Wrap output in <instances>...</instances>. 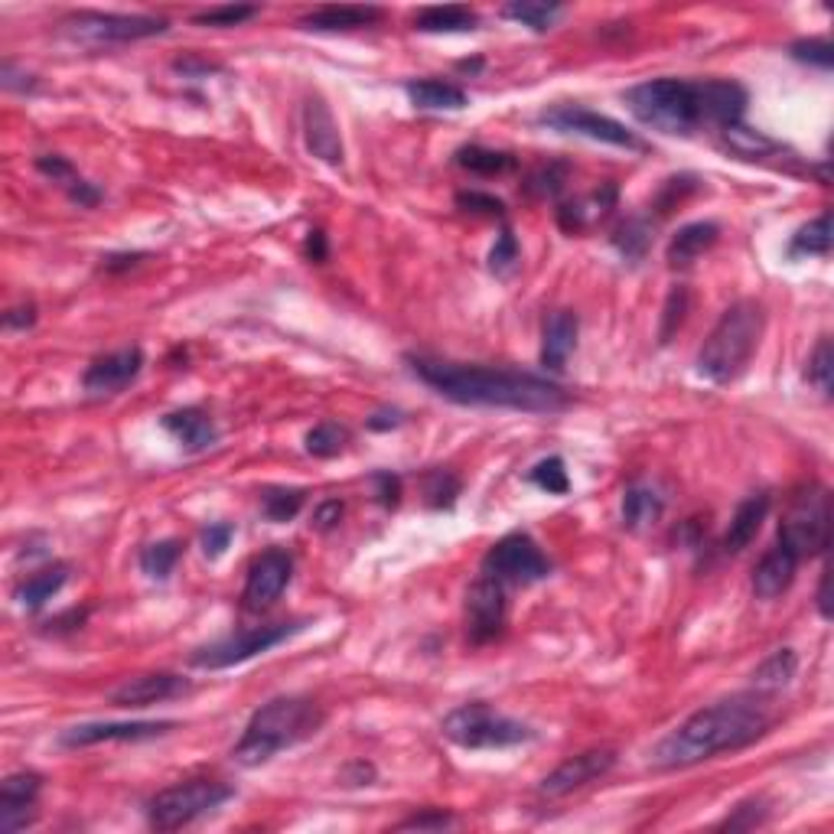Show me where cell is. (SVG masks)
Returning <instances> with one entry per match:
<instances>
[{"instance_id": "obj_39", "label": "cell", "mask_w": 834, "mask_h": 834, "mask_svg": "<svg viewBox=\"0 0 834 834\" xmlns=\"http://www.w3.org/2000/svg\"><path fill=\"white\" fill-rule=\"evenodd\" d=\"M528 483L545 489L548 496H568L571 493V476L564 470V460L561 457H548L542 463H535L528 470Z\"/></svg>"}, {"instance_id": "obj_40", "label": "cell", "mask_w": 834, "mask_h": 834, "mask_svg": "<svg viewBox=\"0 0 834 834\" xmlns=\"http://www.w3.org/2000/svg\"><path fill=\"white\" fill-rule=\"evenodd\" d=\"M303 489H267L261 496V512L271 519V522H290L300 509H303Z\"/></svg>"}, {"instance_id": "obj_4", "label": "cell", "mask_w": 834, "mask_h": 834, "mask_svg": "<svg viewBox=\"0 0 834 834\" xmlns=\"http://www.w3.org/2000/svg\"><path fill=\"white\" fill-rule=\"evenodd\" d=\"M763 329H767V313L757 300L731 303L698 352V375L714 385L734 382L750 365L754 352L760 349Z\"/></svg>"}, {"instance_id": "obj_49", "label": "cell", "mask_w": 834, "mask_h": 834, "mask_svg": "<svg viewBox=\"0 0 834 834\" xmlns=\"http://www.w3.org/2000/svg\"><path fill=\"white\" fill-rule=\"evenodd\" d=\"M789 52H793L799 62H812V65H819V69H832L834 49L829 39H799V42H793Z\"/></svg>"}, {"instance_id": "obj_20", "label": "cell", "mask_w": 834, "mask_h": 834, "mask_svg": "<svg viewBox=\"0 0 834 834\" xmlns=\"http://www.w3.org/2000/svg\"><path fill=\"white\" fill-rule=\"evenodd\" d=\"M303 140H307V150L316 160H323L329 166L343 163V137H339L333 111L326 108L323 98H310L303 104Z\"/></svg>"}, {"instance_id": "obj_34", "label": "cell", "mask_w": 834, "mask_h": 834, "mask_svg": "<svg viewBox=\"0 0 834 834\" xmlns=\"http://www.w3.org/2000/svg\"><path fill=\"white\" fill-rule=\"evenodd\" d=\"M796 672H799V656H796V649H776L767 662L757 665L754 685H757L760 692H776V688L789 685V682L796 679Z\"/></svg>"}, {"instance_id": "obj_9", "label": "cell", "mask_w": 834, "mask_h": 834, "mask_svg": "<svg viewBox=\"0 0 834 834\" xmlns=\"http://www.w3.org/2000/svg\"><path fill=\"white\" fill-rule=\"evenodd\" d=\"M310 626V620H294V623H271V626H254V630H241V633H232L219 643H209L202 646L189 662L196 669H209V672H219V669H232V665H241L261 652H271L274 646L294 639L297 633H303Z\"/></svg>"}, {"instance_id": "obj_61", "label": "cell", "mask_w": 834, "mask_h": 834, "mask_svg": "<svg viewBox=\"0 0 834 834\" xmlns=\"http://www.w3.org/2000/svg\"><path fill=\"white\" fill-rule=\"evenodd\" d=\"M829 581H832V571H829V564L822 568V581H819V613L825 617V620H832V603H829Z\"/></svg>"}, {"instance_id": "obj_8", "label": "cell", "mask_w": 834, "mask_h": 834, "mask_svg": "<svg viewBox=\"0 0 834 834\" xmlns=\"http://www.w3.org/2000/svg\"><path fill=\"white\" fill-rule=\"evenodd\" d=\"M228 799H235L232 786H225L219 780H189V783L157 793L147 806V822L157 832H176V829H186L196 819L215 812Z\"/></svg>"}, {"instance_id": "obj_51", "label": "cell", "mask_w": 834, "mask_h": 834, "mask_svg": "<svg viewBox=\"0 0 834 834\" xmlns=\"http://www.w3.org/2000/svg\"><path fill=\"white\" fill-rule=\"evenodd\" d=\"M457 206L463 212H476V215H506V202L489 196V192H480V189H470V192H460L457 196Z\"/></svg>"}, {"instance_id": "obj_59", "label": "cell", "mask_w": 834, "mask_h": 834, "mask_svg": "<svg viewBox=\"0 0 834 834\" xmlns=\"http://www.w3.org/2000/svg\"><path fill=\"white\" fill-rule=\"evenodd\" d=\"M176 72H183V75H209V72H219V65L202 62V59H179Z\"/></svg>"}, {"instance_id": "obj_1", "label": "cell", "mask_w": 834, "mask_h": 834, "mask_svg": "<svg viewBox=\"0 0 834 834\" xmlns=\"http://www.w3.org/2000/svg\"><path fill=\"white\" fill-rule=\"evenodd\" d=\"M411 372L434 388L440 398L453 404H473V408H506V411H525V414H558L571 404V395L528 372L512 369H493V365H463L431 356H408Z\"/></svg>"}, {"instance_id": "obj_29", "label": "cell", "mask_w": 834, "mask_h": 834, "mask_svg": "<svg viewBox=\"0 0 834 834\" xmlns=\"http://www.w3.org/2000/svg\"><path fill=\"white\" fill-rule=\"evenodd\" d=\"M665 512V499L652 489V486H630L626 496H623V525L639 532V528H649L662 519Z\"/></svg>"}, {"instance_id": "obj_45", "label": "cell", "mask_w": 834, "mask_h": 834, "mask_svg": "<svg viewBox=\"0 0 834 834\" xmlns=\"http://www.w3.org/2000/svg\"><path fill=\"white\" fill-rule=\"evenodd\" d=\"M832 343L829 339H822L819 346H816V356L809 359V382L822 391V395H832Z\"/></svg>"}, {"instance_id": "obj_17", "label": "cell", "mask_w": 834, "mask_h": 834, "mask_svg": "<svg viewBox=\"0 0 834 834\" xmlns=\"http://www.w3.org/2000/svg\"><path fill=\"white\" fill-rule=\"evenodd\" d=\"M144 372V349L140 346H127L108 356H98L85 375H82V388L91 398H104V395H117L127 385L137 382V375Z\"/></svg>"}, {"instance_id": "obj_16", "label": "cell", "mask_w": 834, "mask_h": 834, "mask_svg": "<svg viewBox=\"0 0 834 834\" xmlns=\"http://www.w3.org/2000/svg\"><path fill=\"white\" fill-rule=\"evenodd\" d=\"M617 767V750L603 747V750H587V754H577L571 760H564L555 773H548L542 783H538V793L545 799H564L597 780H603L610 770Z\"/></svg>"}, {"instance_id": "obj_14", "label": "cell", "mask_w": 834, "mask_h": 834, "mask_svg": "<svg viewBox=\"0 0 834 834\" xmlns=\"http://www.w3.org/2000/svg\"><path fill=\"white\" fill-rule=\"evenodd\" d=\"M176 724L173 721H95V724H75L59 734V747L65 750H82L95 744H134V740H150L160 734H170Z\"/></svg>"}, {"instance_id": "obj_23", "label": "cell", "mask_w": 834, "mask_h": 834, "mask_svg": "<svg viewBox=\"0 0 834 834\" xmlns=\"http://www.w3.org/2000/svg\"><path fill=\"white\" fill-rule=\"evenodd\" d=\"M796 571H799V558H796L789 548H783V545L770 548V551L760 558L757 571H754V594H757L760 600H776V597H783V594L793 587Z\"/></svg>"}, {"instance_id": "obj_55", "label": "cell", "mask_w": 834, "mask_h": 834, "mask_svg": "<svg viewBox=\"0 0 834 834\" xmlns=\"http://www.w3.org/2000/svg\"><path fill=\"white\" fill-rule=\"evenodd\" d=\"M343 502L339 499H326V502H320L316 506V512H313V528L316 532H333L339 522H343Z\"/></svg>"}, {"instance_id": "obj_26", "label": "cell", "mask_w": 834, "mask_h": 834, "mask_svg": "<svg viewBox=\"0 0 834 834\" xmlns=\"http://www.w3.org/2000/svg\"><path fill=\"white\" fill-rule=\"evenodd\" d=\"M163 431L173 434L189 453H199V450H209L215 440H219V427L215 421L202 411V408H179V411H170L163 414Z\"/></svg>"}, {"instance_id": "obj_5", "label": "cell", "mask_w": 834, "mask_h": 834, "mask_svg": "<svg viewBox=\"0 0 834 834\" xmlns=\"http://www.w3.org/2000/svg\"><path fill=\"white\" fill-rule=\"evenodd\" d=\"M623 98L633 117L652 130H662L672 137H692L695 130L708 127L705 104H701V82L652 78V82L633 85Z\"/></svg>"}, {"instance_id": "obj_10", "label": "cell", "mask_w": 834, "mask_h": 834, "mask_svg": "<svg viewBox=\"0 0 834 834\" xmlns=\"http://www.w3.org/2000/svg\"><path fill=\"white\" fill-rule=\"evenodd\" d=\"M483 574L496 577L499 584H515V587H528L538 584L551 574V561L545 558V551L535 545L532 535L525 532H512L506 538H499L486 558H483Z\"/></svg>"}, {"instance_id": "obj_37", "label": "cell", "mask_w": 834, "mask_h": 834, "mask_svg": "<svg viewBox=\"0 0 834 834\" xmlns=\"http://www.w3.org/2000/svg\"><path fill=\"white\" fill-rule=\"evenodd\" d=\"M502 16L535 29V33H545L555 26V20L561 16V3H532V0H522V3H506L502 7Z\"/></svg>"}, {"instance_id": "obj_46", "label": "cell", "mask_w": 834, "mask_h": 834, "mask_svg": "<svg viewBox=\"0 0 834 834\" xmlns=\"http://www.w3.org/2000/svg\"><path fill=\"white\" fill-rule=\"evenodd\" d=\"M685 313H688V290L685 287H675L665 300V313H662V329H659V339L669 343L672 333L685 323Z\"/></svg>"}, {"instance_id": "obj_25", "label": "cell", "mask_w": 834, "mask_h": 834, "mask_svg": "<svg viewBox=\"0 0 834 834\" xmlns=\"http://www.w3.org/2000/svg\"><path fill=\"white\" fill-rule=\"evenodd\" d=\"M577 333H581V320L571 310H558L548 316L545 323V339H542V365L548 372H561L564 362L571 359V352L577 349Z\"/></svg>"}, {"instance_id": "obj_19", "label": "cell", "mask_w": 834, "mask_h": 834, "mask_svg": "<svg viewBox=\"0 0 834 834\" xmlns=\"http://www.w3.org/2000/svg\"><path fill=\"white\" fill-rule=\"evenodd\" d=\"M39 789H42V780L36 773H13V776L3 780V786H0V832H20L36 819Z\"/></svg>"}, {"instance_id": "obj_30", "label": "cell", "mask_w": 834, "mask_h": 834, "mask_svg": "<svg viewBox=\"0 0 834 834\" xmlns=\"http://www.w3.org/2000/svg\"><path fill=\"white\" fill-rule=\"evenodd\" d=\"M414 26L421 33H473L480 26V16L470 7H424Z\"/></svg>"}, {"instance_id": "obj_53", "label": "cell", "mask_w": 834, "mask_h": 834, "mask_svg": "<svg viewBox=\"0 0 834 834\" xmlns=\"http://www.w3.org/2000/svg\"><path fill=\"white\" fill-rule=\"evenodd\" d=\"M698 189V179L695 176H672V179H665V186H662V192H659V212H669L675 202H682L688 192H695Z\"/></svg>"}, {"instance_id": "obj_6", "label": "cell", "mask_w": 834, "mask_h": 834, "mask_svg": "<svg viewBox=\"0 0 834 834\" xmlns=\"http://www.w3.org/2000/svg\"><path fill=\"white\" fill-rule=\"evenodd\" d=\"M444 737L463 750H506L535 740V731L522 721H512L499 711H493L483 701L460 705L450 711L440 724Z\"/></svg>"}, {"instance_id": "obj_18", "label": "cell", "mask_w": 834, "mask_h": 834, "mask_svg": "<svg viewBox=\"0 0 834 834\" xmlns=\"http://www.w3.org/2000/svg\"><path fill=\"white\" fill-rule=\"evenodd\" d=\"M186 692H189V682L183 675L150 672V675H137V679H127L117 688H111L108 701L114 708H150V705H163V701L183 698Z\"/></svg>"}, {"instance_id": "obj_52", "label": "cell", "mask_w": 834, "mask_h": 834, "mask_svg": "<svg viewBox=\"0 0 834 834\" xmlns=\"http://www.w3.org/2000/svg\"><path fill=\"white\" fill-rule=\"evenodd\" d=\"M232 538H235V528L228 522H215V525L202 528V555L212 558V561L222 558L225 548L232 545Z\"/></svg>"}, {"instance_id": "obj_11", "label": "cell", "mask_w": 834, "mask_h": 834, "mask_svg": "<svg viewBox=\"0 0 834 834\" xmlns=\"http://www.w3.org/2000/svg\"><path fill=\"white\" fill-rule=\"evenodd\" d=\"M65 33L82 39V42H137L150 36H163L170 23L163 16H147V13H98V10H82L69 16Z\"/></svg>"}, {"instance_id": "obj_12", "label": "cell", "mask_w": 834, "mask_h": 834, "mask_svg": "<svg viewBox=\"0 0 834 834\" xmlns=\"http://www.w3.org/2000/svg\"><path fill=\"white\" fill-rule=\"evenodd\" d=\"M542 124L561 134H577L597 144H610V147H626V150H643V140L620 124L617 117H607L600 111L581 108V104H555L548 111H542Z\"/></svg>"}, {"instance_id": "obj_48", "label": "cell", "mask_w": 834, "mask_h": 834, "mask_svg": "<svg viewBox=\"0 0 834 834\" xmlns=\"http://www.w3.org/2000/svg\"><path fill=\"white\" fill-rule=\"evenodd\" d=\"M767 816H770L767 802H763V799H750V802L737 806L734 816H727V819L721 822V829H757V825L767 822Z\"/></svg>"}, {"instance_id": "obj_3", "label": "cell", "mask_w": 834, "mask_h": 834, "mask_svg": "<svg viewBox=\"0 0 834 834\" xmlns=\"http://www.w3.org/2000/svg\"><path fill=\"white\" fill-rule=\"evenodd\" d=\"M320 724H323V711L310 698H274L251 714L241 740L232 747V760L248 770L264 767L281 750L316 734Z\"/></svg>"}, {"instance_id": "obj_22", "label": "cell", "mask_w": 834, "mask_h": 834, "mask_svg": "<svg viewBox=\"0 0 834 834\" xmlns=\"http://www.w3.org/2000/svg\"><path fill=\"white\" fill-rule=\"evenodd\" d=\"M770 506H773L770 493H754L737 506V512L724 532V542H721L724 555H740L744 548H750V542L760 535V528L770 515Z\"/></svg>"}, {"instance_id": "obj_38", "label": "cell", "mask_w": 834, "mask_h": 834, "mask_svg": "<svg viewBox=\"0 0 834 834\" xmlns=\"http://www.w3.org/2000/svg\"><path fill=\"white\" fill-rule=\"evenodd\" d=\"M613 245L630 258V261H639L646 258L649 245H652V225L646 219H626L617 232H613Z\"/></svg>"}, {"instance_id": "obj_31", "label": "cell", "mask_w": 834, "mask_h": 834, "mask_svg": "<svg viewBox=\"0 0 834 834\" xmlns=\"http://www.w3.org/2000/svg\"><path fill=\"white\" fill-rule=\"evenodd\" d=\"M69 581V568L65 564H52V568H42L39 574H33L20 590H16V600L23 610H39L46 607Z\"/></svg>"}, {"instance_id": "obj_47", "label": "cell", "mask_w": 834, "mask_h": 834, "mask_svg": "<svg viewBox=\"0 0 834 834\" xmlns=\"http://www.w3.org/2000/svg\"><path fill=\"white\" fill-rule=\"evenodd\" d=\"M564 176H568V166H564V163H548V166H542L538 173H532L528 192H535V196H558L561 186H564Z\"/></svg>"}, {"instance_id": "obj_32", "label": "cell", "mask_w": 834, "mask_h": 834, "mask_svg": "<svg viewBox=\"0 0 834 834\" xmlns=\"http://www.w3.org/2000/svg\"><path fill=\"white\" fill-rule=\"evenodd\" d=\"M457 163L476 176H502L509 170L519 166V160L506 150H493V147H480V144H470V147H460L457 150Z\"/></svg>"}, {"instance_id": "obj_44", "label": "cell", "mask_w": 834, "mask_h": 834, "mask_svg": "<svg viewBox=\"0 0 834 834\" xmlns=\"http://www.w3.org/2000/svg\"><path fill=\"white\" fill-rule=\"evenodd\" d=\"M519 258H522V254H519L515 235H512L509 228H502L499 238H496V245H493V251H489V267H493V274H499V277L512 274L515 264H519Z\"/></svg>"}, {"instance_id": "obj_2", "label": "cell", "mask_w": 834, "mask_h": 834, "mask_svg": "<svg viewBox=\"0 0 834 834\" xmlns=\"http://www.w3.org/2000/svg\"><path fill=\"white\" fill-rule=\"evenodd\" d=\"M770 727H773V711L767 708V701L754 695H737L695 711L669 737H662L652 750V767L685 770V767L714 760L718 754L744 750L757 744L760 737H767Z\"/></svg>"}, {"instance_id": "obj_43", "label": "cell", "mask_w": 834, "mask_h": 834, "mask_svg": "<svg viewBox=\"0 0 834 834\" xmlns=\"http://www.w3.org/2000/svg\"><path fill=\"white\" fill-rule=\"evenodd\" d=\"M258 16V7L248 3H228V7H212L192 16L196 26H241L245 20Z\"/></svg>"}, {"instance_id": "obj_28", "label": "cell", "mask_w": 834, "mask_h": 834, "mask_svg": "<svg viewBox=\"0 0 834 834\" xmlns=\"http://www.w3.org/2000/svg\"><path fill=\"white\" fill-rule=\"evenodd\" d=\"M404 91H408L411 104L421 111H460L470 104L466 91L444 78H418V82H408Z\"/></svg>"}, {"instance_id": "obj_41", "label": "cell", "mask_w": 834, "mask_h": 834, "mask_svg": "<svg viewBox=\"0 0 834 834\" xmlns=\"http://www.w3.org/2000/svg\"><path fill=\"white\" fill-rule=\"evenodd\" d=\"M346 440H349L346 427H339L336 421H323V424H316L307 434V453H313V457H336L346 447Z\"/></svg>"}, {"instance_id": "obj_33", "label": "cell", "mask_w": 834, "mask_h": 834, "mask_svg": "<svg viewBox=\"0 0 834 834\" xmlns=\"http://www.w3.org/2000/svg\"><path fill=\"white\" fill-rule=\"evenodd\" d=\"M789 254L793 258H829L832 254V215L822 212L819 219H812L809 225H802L793 241H789Z\"/></svg>"}, {"instance_id": "obj_7", "label": "cell", "mask_w": 834, "mask_h": 834, "mask_svg": "<svg viewBox=\"0 0 834 834\" xmlns=\"http://www.w3.org/2000/svg\"><path fill=\"white\" fill-rule=\"evenodd\" d=\"M832 538V499L822 483L802 486L780 525V545L789 548L799 561L816 558L829 548Z\"/></svg>"}, {"instance_id": "obj_15", "label": "cell", "mask_w": 834, "mask_h": 834, "mask_svg": "<svg viewBox=\"0 0 834 834\" xmlns=\"http://www.w3.org/2000/svg\"><path fill=\"white\" fill-rule=\"evenodd\" d=\"M506 584L496 577H480L466 594V636L473 646L493 643L506 626Z\"/></svg>"}, {"instance_id": "obj_58", "label": "cell", "mask_w": 834, "mask_h": 834, "mask_svg": "<svg viewBox=\"0 0 834 834\" xmlns=\"http://www.w3.org/2000/svg\"><path fill=\"white\" fill-rule=\"evenodd\" d=\"M33 323H36V307H33V303L13 307V310L3 316V326H7V329H26V326H33Z\"/></svg>"}, {"instance_id": "obj_56", "label": "cell", "mask_w": 834, "mask_h": 834, "mask_svg": "<svg viewBox=\"0 0 834 834\" xmlns=\"http://www.w3.org/2000/svg\"><path fill=\"white\" fill-rule=\"evenodd\" d=\"M0 82H3V88H7V91H33V88H36L33 75L16 72V69H13V62H3V69H0Z\"/></svg>"}, {"instance_id": "obj_35", "label": "cell", "mask_w": 834, "mask_h": 834, "mask_svg": "<svg viewBox=\"0 0 834 834\" xmlns=\"http://www.w3.org/2000/svg\"><path fill=\"white\" fill-rule=\"evenodd\" d=\"M724 144H727L731 153H737V157H744V160H763V157H770V153L776 150V140H773V137H767V134H760V130H750V127H744V124L724 127Z\"/></svg>"}, {"instance_id": "obj_60", "label": "cell", "mask_w": 834, "mask_h": 834, "mask_svg": "<svg viewBox=\"0 0 834 834\" xmlns=\"http://www.w3.org/2000/svg\"><path fill=\"white\" fill-rule=\"evenodd\" d=\"M401 421H404L401 411H382V414L369 418V427H372V431H388V427H398Z\"/></svg>"}, {"instance_id": "obj_36", "label": "cell", "mask_w": 834, "mask_h": 834, "mask_svg": "<svg viewBox=\"0 0 834 834\" xmlns=\"http://www.w3.org/2000/svg\"><path fill=\"white\" fill-rule=\"evenodd\" d=\"M183 555V545L176 538H166V542H153L140 551V571L150 577V581H166L176 568Z\"/></svg>"}, {"instance_id": "obj_50", "label": "cell", "mask_w": 834, "mask_h": 834, "mask_svg": "<svg viewBox=\"0 0 834 834\" xmlns=\"http://www.w3.org/2000/svg\"><path fill=\"white\" fill-rule=\"evenodd\" d=\"M450 825H453V816H450V812H444V809H424V812L404 819V822L398 825V832H444V829H450Z\"/></svg>"}, {"instance_id": "obj_13", "label": "cell", "mask_w": 834, "mask_h": 834, "mask_svg": "<svg viewBox=\"0 0 834 834\" xmlns=\"http://www.w3.org/2000/svg\"><path fill=\"white\" fill-rule=\"evenodd\" d=\"M290 577H294V558L284 548H267L264 555H258L245 577V594H241L245 610L261 613L274 607L281 594L287 590Z\"/></svg>"}, {"instance_id": "obj_57", "label": "cell", "mask_w": 834, "mask_h": 834, "mask_svg": "<svg viewBox=\"0 0 834 834\" xmlns=\"http://www.w3.org/2000/svg\"><path fill=\"white\" fill-rule=\"evenodd\" d=\"M303 254H307V261H313V264H323V261L329 258V245H326V235H323L320 228H313V232L307 235Z\"/></svg>"}, {"instance_id": "obj_42", "label": "cell", "mask_w": 834, "mask_h": 834, "mask_svg": "<svg viewBox=\"0 0 834 834\" xmlns=\"http://www.w3.org/2000/svg\"><path fill=\"white\" fill-rule=\"evenodd\" d=\"M424 496H427V506L450 509L457 502V496H460V480L450 470H434L424 480Z\"/></svg>"}, {"instance_id": "obj_21", "label": "cell", "mask_w": 834, "mask_h": 834, "mask_svg": "<svg viewBox=\"0 0 834 834\" xmlns=\"http://www.w3.org/2000/svg\"><path fill=\"white\" fill-rule=\"evenodd\" d=\"M701 104H705V124L724 130L731 124H740L747 111V88L734 78H705Z\"/></svg>"}, {"instance_id": "obj_24", "label": "cell", "mask_w": 834, "mask_h": 834, "mask_svg": "<svg viewBox=\"0 0 834 834\" xmlns=\"http://www.w3.org/2000/svg\"><path fill=\"white\" fill-rule=\"evenodd\" d=\"M382 20L378 7H362V3H333V7H320L313 13H307L300 20L303 29L313 33H349V29H362Z\"/></svg>"}, {"instance_id": "obj_54", "label": "cell", "mask_w": 834, "mask_h": 834, "mask_svg": "<svg viewBox=\"0 0 834 834\" xmlns=\"http://www.w3.org/2000/svg\"><path fill=\"white\" fill-rule=\"evenodd\" d=\"M372 483H375V496H378V502H382L385 509H395V506L401 502V480H398V476H391V473H375Z\"/></svg>"}, {"instance_id": "obj_27", "label": "cell", "mask_w": 834, "mask_h": 834, "mask_svg": "<svg viewBox=\"0 0 834 834\" xmlns=\"http://www.w3.org/2000/svg\"><path fill=\"white\" fill-rule=\"evenodd\" d=\"M721 238V225L718 222H692L685 228H679L669 241V264L672 267H688L695 264L708 248H714Z\"/></svg>"}]
</instances>
